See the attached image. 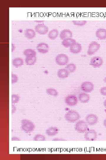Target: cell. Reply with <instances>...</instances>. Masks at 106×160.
<instances>
[{"mask_svg":"<svg viewBox=\"0 0 106 160\" xmlns=\"http://www.w3.org/2000/svg\"><path fill=\"white\" fill-rule=\"evenodd\" d=\"M79 114L76 111L70 110L65 116L66 120L70 123H74L78 120L80 118Z\"/></svg>","mask_w":106,"mask_h":160,"instance_id":"cell-1","label":"cell"},{"mask_svg":"<svg viewBox=\"0 0 106 160\" xmlns=\"http://www.w3.org/2000/svg\"><path fill=\"white\" fill-rule=\"evenodd\" d=\"M75 129L76 131L79 133H84L88 130V124L84 121H79L76 125Z\"/></svg>","mask_w":106,"mask_h":160,"instance_id":"cell-2","label":"cell"},{"mask_svg":"<svg viewBox=\"0 0 106 160\" xmlns=\"http://www.w3.org/2000/svg\"><path fill=\"white\" fill-rule=\"evenodd\" d=\"M35 128L33 123L30 121L24 120L22 122V128L25 132L29 133L33 131Z\"/></svg>","mask_w":106,"mask_h":160,"instance_id":"cell-3","label":"cell"},{"mask_svg":"<svg viewBox=\"0 0 106 160\" xmlns=\"http://www.w3.org/2000/svg\"><path fill=\"white\" fill-rule=\"evenodd\" d=\"M100 44L95 41H93L90 43L88 47L87 54L88 55H93L100 49Z\"/></svg>","mask_w":106,"mask_h":160,"instance_id":"cell-4","label":"cell"},{"mask_svg":"<svg viewBox=\"0 0 106 160\" xmlns=\"http://www.w3.org/2000/svg\"><path fill=\"white\" fill-rule=\"evenodd\" d=\"M69 62V58L65 54H61L58 55L56 58V62L58 65L64 66L67 65Z\"/></svg>","mask_w":106,"mask_h":160,"instance_id":"cell-5","label":"cell"},{"mask_svg":"<svg viewBox=\"0 0 106 160\" xmlns=\"http://www.w3.org/2000/svg\"><path fill=\"white\" fill-rule=\"evenodd\" d=\"M97 134L94 130L91 129L86 132L84 135V138L88 141H94L96 140Z\"/></svg>","mask_w":106,"mask_h":160,"instance_id":"cell-6","label":"cell"},{"mask_svg":"<svg viewBox=\"0 0 106 160\" xmlns=\"http://www.w3.org/2000/svg\"><path fill=\"white\" fill-rule=\"evenodd\" d=\"M65 102L68 105L73 106L78 104V99L77 96L74 95H69L66 97Z\"/></svg>","mask_w":106,"mask_h":160,"instance_id":"cell-7","label":"cell"},{"mask_svg":"<svg viewBox=\"0 0 106 160\" xmlns=\"http://www.w3.org/2000/svg\"><path fill=\"white\" fill-rule=\"evenodd\" d=\"M94 86L93 84L90 82H83L81 86L82 90L86 93H90L94 89Z\"/></svg>","mask_w":106,"mask_h":160,"instance_id":"cell-8","label":"cell"},{"mask_svg":"<svg viewBox=\"0 0 106 160\" xmlns=\"http://www.w3.org/2000/svg\"><path fill=\"white\" fill-rule=\"evenodd\" d=\"M103 61L101 58L99 57H95L91 59L90 65L95 68L100 67L102 65Z\"/></svg>","mask_w":106,"mask_h":160,"instance_id":"cell-9","label":"cell"},{"mask_svg":"<svg viewBox=\"0 0 106 160\" xmlns=\"http://www.w3.org/2000/svg\"><path fill=\"white\" fill-rule=\"evenodd\" d=\"M36 32L40 34H46L48 32V27L43 24H38L35 27Z\"/></svg>","mask_w":106,"mask_h":160,"instance_id":"cell-10","label":"cell"},{"mask_svg":"<svg viewBox=\"0 0 106 160\" xmlns=\"http://www.w3.org/2000/svg\"><path fill=\"white\" fill-rule=\"evenodd\" d=\"M86 120L88 124L90 126H93L97 123L98 118L95 115L90 114L87 116Z\"/></svg>","mask_w":106,"mask_h":160,"instance_id":"cell-11","label":"cell"},{"mask_svg":"<svg viewBox=\"0 0 106 160\" xmlns=\"http://www.w3.org/2000/svg\"><path fill=\"white\" fill-rule=\"evenodd\" d=\"M60 36L61 39L64 40L71 38L72 37L73 34L71 31L69 30L65 29L61 32Z\"/></svg>","mask_w":106,"mask_h":160,"instance_id":"cell-12","label":"cell"},{"mask_svg":"<svg viewBox=\"0 0 106 160\" xmlns=\"http://www.w3.org/2000/svg\"><path fill=\"white\" fill-rule=\"evenodd\" d=\"M37 49L40 52L42 53H46L48 51L49 46L46 43H41L37 45Z\"/></svg>","mask_w":106,"mask_h":160,"instance_id":"cell-13","label":"cell"},{"mask_svg":"<svg viewBox=\"0 0 106 160\" xmlns=\"http://www.w3.org/2000/svg\"><path fill=\"white\" fill-rule=\"evenodd\" d=\"M82 48L81 45L78 43H76L70 47V51L71 52L74 54H77L81 52Z\"/></svg>","mask_w":106,"mask_h":160,"instance_id":"cell-14","label":"cell"},{"mask_svg":"<svg viewBox=\"0 0 106 160\" xmlns=\"http://www.w3.org/2000/svg\"><path fill=\"white\" fill-rule=\"evenodd\" d=\"M96 36L98 39L103 40L106 39V30L104 29H99L96 32Z\"/></svg>","mask_w":106,"mask_h":160,"instance_id":"cell-15","label":"cell"},{"mask_svg":"<svg viewBox=\"0 0 106 160\" xmlns=\"http://www.w3.org/2000/svg\"><path fill=\"white\" fill-rule=\"evenodd\" d=\"M90 97L89 95L85 93H81L78 95V99L82 103H87L90 100Z\"/></svg>","mask_w":106,"mask_h":160,"instance_id":"cell-16","label":"cell"},{"mask_svg":"<svg viewBox=\"0 0 106 160\" xmlns=\"http://www.w3.org/2000/svg\"><path fill=\"white\" fill-rule=\"evenodd\" d=\"M76 43L75 40L70 38L63 40L62 44L65 47H71Z\"/></svg>","mask_w":106,"mask_h":160,"instance_id":"cell-17","label":"cell"},{"mask_svg":"<svg viewBox=\"0 0 106 160\" xmlns=\"http://www.w3.org/2000/svg\"><path fill=\"white\" fill-rule=\"evenodd\" d=\"M69 72L66 69L59 70L57 72V75L60 78L64 79L68 77Z\"/></svg>","mask_w":106,"mask_h":160,"instance_id":"cell-18","label":"cell"},{"mask_svg":"<svg viewBox=\"0 0 106 160\" xmlns=\"http://www.w3.org/2000/svg\"><path fill=\"white\" fill-rule=\"evenodd\" d=\"M59 130L56 127H51L48 128L46 131L47 135L49 136H54L58 133Z\"/></svg>","mask_w":106,"mask_h":160,"instance_id":"cell-19","label":"cell"},{"mask_svg":"<svg viewBox=\"0 0 106 160\" xmlns=\"http://www.w3.org/2000/svg\"><path fill=\"white\" fill-rule=\"evenodd\" d=\"M59 35V32L56 29L51 30L49 33L48 37L52 40H54L56 39Z\"/></svg>","mask_w":106,"mask_h":160,"instance_id":"cell-20","label":"cell"},{"mask_svg":"<svg viewBox=\"0 0 106 160\" xmlns=\"http://www.w3.org/2000/svg\"><path fill=\"white\" fill-rule=\"evenodd\" d=\"M25 34L27 38L31 39L35 36L36 33L33 30L31 29H28L25 30Z\"/></svg>","mask_w":106,"mask_h":160,"instance_id":"cell-21","label":"cell"},{"mask_svg":"<svg viewBox=\"0 0 106 160\" xmlns=\"http://www.w3.org/2000/svg\"><path fill=\"white\" fill-rule=\"evenodd\" d=\"M24 53L26 57H36V52L35 51L32 49H26L24 51Z\"/></svg>","mask_w":106,"mask_h":160,"instance_id":"cell-22","label":"cell"},{"mask_svg":"<svg viewBox=\"0 0 106 160\" xmlns=\"http://www.w3.org/2000/svg\"><path fill=\"white\" fill-rule=\"evenodd\" d=\"M23 64V60L20 58H17L14 60L13 61V65L16 67H19L22 66Z\"/></svg>","mask_w":106,"mask_h":160,"instance_id":"cell-23","label":"cell"},{"mask_svg":"<svg viewBox=\"0 0 106 160\" xmlns=\"http://www.w3.org/2000/svg\"><path fill=\"white\" fill-rule=\"evenodd\" d=\"M36 58L35 57H26L25 62L27 65H34L36 62Z\"/></svg>","mask_w":106,"mask_h":160,"instance_id":"cell-24","label":"cell"},{"mask_svg":"<svg viewBox=\"0 0 106 160\" xmlns=\"http://www.w3.org/2000/svg\"><path fill=\"white\" fill-rule=\"evenodd\" d=\"M66 69L69 73H73L75 71L76 69V65L73 63H71L68 65L66 67Z\"/></svg>","mask_w":106,"mask_h":160,"instance_id":"cell-25","label":"cell"},{"mask_svg":"<svg viewBox=\"0 0 106 160\" xmlns=\"http://www.w3.org/2000/svg\"><path fill=\"white\" fill-rule=\"evenodd\" d=\"M46 92L49 95L54 96H57L58 94L57 91L56 89L53 88L47 89Z\"/></svg>","mask_w":106,"mask_h":160,"instance_id":"cell-26","label":"cell"},{"mask_svg":"<svg viewBox=\"0 0 106 160\" xmlns=\"http://www.w3.org/2000/svg\"><path fill=\"white\" fill-rule=\"evenodd\" d=\"M72 22L73 24L79 26H82L84 25H85L87 23V22L86 21H73Z\"/></svg>","mask_w":106,"mask_h":160,"instance_id":"cell-27","label":"cell"},{"mask_svg":"<svg viewBox=\"0 0 106 160\" xmlns=\"http://www.w3.org/2000/svg\"><path fill=\"white\" fill-rule=\"evenodd\" d=\"M34 140L36 141H43L45 139V137L41 135H37L34 138Z\"/></svg>","mask_w":106,"mask_h":160,"instance_id":"cell-28","label":"cell"},{"mask_svg":"<svg viewBox=\"0 0 106 160\" xmlns=\"http://www.w3.org/2000/svg\"><path fill=\"white\" fill-rule=\"evenodd\" d=\"M12 101L13 103H17L19 100L20 98L19 96L16 94L13 95L12 96Z\"/></svg>","mask_w":106,"mask_h":160,"instance_id":"cell-29","label":"cell"},{"mask_svg":"<svg viewBox=\"0 0 106 160\" xmlns=\"http://www.w3.org/2000/svg\"><path fill=\"white\" fill-rule=\"evenodd\" d=\"M12 84H14L16 83L18 80V77L17 76L14 74H12Z\"/></svg>","mask_w":106,"mask_h":160,"instance_id":"cell-30","label":"cell"},{"mask_svg":"<svg viewBox=\"0 0 106 160\" xmlns=\"http://www.w3.org/2000/svg\"><path fill=\"white\" fill-rule=\"evenodd\" d=\"M100 92L102 95L106 96V87L101 88L100 90Z\"/></svg>","mask_w":106,"mask_h":160,"instance_id":"cell-31","label":"cell"},{"mask_svg":"<svg viewBox=\"0 0 106 160\" xmlns=\"http://www.w3.org/2000/svg\"><path fill=\"white\" fill-rule=\"evenodd\" d=\"M19 140V139L17 138H12V140L13 141H18Z\"/></svg>","mask_w":106,"mask_h":160,"instance_id":"cell-32","label":"cell"},{"mask_svg":"<svg viewBox=\"0 0 106 160\" xmlns=\"http://www.w3.org/2000/svg\"><path fill=\"white\" fill-rule=\"evenodd\" d=\"M104 125L105 126L106 128V119L104 121Z\"/></svg>","mask_w":106,"mask_h":160,"instance_id":"cell-33","label":"cell"},{"mask_svg":"<svg viewBox=\"0 0 106 160\" xmlns=\"http://www.w3.org/2000/svg\"><path fill=\"white\" fill-rule=\"evenodd\" d=\"M104 105L105 106V107L106 108V100H105L104 101Z\"/></svg>","mask_w":106,"mask_h":160,"instance_id":"cell-34","label":"cell"},{"mask_svg":"<svg viewBox=\"0 0 106 160\" xmlns=\"http://www.w3.org/2000/svg\"><path fill=\"white\" fill-rule=\"evenodd\" d=\"M104 82L106 83V77H105L103 79Z\"/></svg>","mask_w":106,"mask_h":160,"instance_id":"cell-35","label":"cell"},{"mask_svg":"<svg viewBox=\"0 0 106 160\" xmlns=\"http://www.w3.org/2000/svg\"></svg>","mask_w":106,"mask_h":160,"instance_id":"cell-36","label":"cell"}]
</instances>
